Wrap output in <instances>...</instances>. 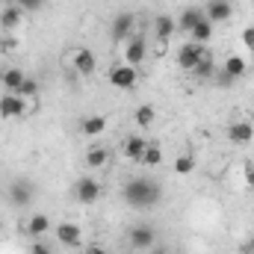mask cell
Segmentation results:
<instances>
[{
    "label": "cell",
    "instance_id": "cell-1",
    "mask_svg": "<svg viewBox=\"0 0 254 254\" xmlns=\"http://www.w3.org/2000/svg\"><path fill=\"white\" fill-rule=\"evenodd\" d=\"M125 201L130 207H136V210H148V207H154L157 201H160V187L154 184V181H148V178H133V181H127L125 184Z\"/></svg>",
    "mask_w": 254,
    "mask_h": 254
},
{
    "label": "cell",
    "instance_id": "cell-2",
    "mask_svg": "<svg viewBox=\"0 0 254 254\" xmlns=\"http://www.w3.org/2000/svg\"><path fill=\"white\" fill-rule=\"evenodd\" d=\"M127 243H130V249H136V252H148V249L157 246V231H154L151 225H133V228L127 231Z\"/></svg>",
    "mask_w": 254,
    "mask_h": 254
},
{
    "label": "cell",
    "instance_id": "cell-3",
    "mask_svg": "<svg viewBox=\"0 0 254 254\" xmlns=\"http://www.w3.org/2000/svg\"><path fill=\"white\" fill-rule=\"evenodd\" d=\"M107 80H110V86H116V89L127 92V89H133V86H136L139 74H136V68H133V65L122 63V65H116V68H110Z\"/></svg>",
    "mask_w": 254,
    "mask_h": 254
},
{
    "label": "cell",
    "instance_id": "cell-4",
    "mask_svg": "<svg viewBox=\"0 0 254 254\" xmlns=\"http://www.w3.org/2000/svg\"><path fill=\"white\" fill-rule=\"evenodd\" d=\"M204 54H207L204 45H198V42H187V45L178 48V65H181L184 71H192L195 65L204 60Z\"/></svg>",
    "mask_w": 254,
    "mask_h": 254
},
{
    "label": "cell",
    "instance_id": "cell-5",
    "mask_svg": "<svg viewBox=\"0 0 254 254\" xmlns=\"http://www.w3.org/2000/svg\"><path fill=\"white\" fill-rule=\"evenodd\" d=\"M24 113H27V101H24L21 95L6 92V95L0 98V119H3V122H9V119H21Z\"/></svg>",
    "mask_w": 254,
    "mask_h": 254
},
{
    "label": "cell",
    "instance_id": "cell-6",
    "mask_svg": "<svg viewBox=\"0 0 254 254\" xmlns=\"http://www.w3.org/2000/svg\"><path fill=\"white\" fill-rule=\"evenodd\" d=\"M145 57H148V42H145V36H130L125 42V63L136 68V65L145 63Z\"/></svg>",
    "mask_w": 254,
    "mask_h": 254
},
{
    "label": "cell",
    "instance_id": "cell-7",
    "mask_svg": "<svg viewBox=\"0 0 254 254\" xmlns=\"http://www.w3.org/2000/svg\"><path fill=\"white\" fill-rule=\"evenodd\" d=\"M101 184H98V181H95V178H89V175H86V178H80V181H77V184H74V195H77V201H80V204H95V201H98V198H101Z\"/></svg>",
    "mask_w": 254,
    "mask_h": 254
},
{
    "label": "cell",
    "instance_id": "cell-8",
    "mask_svg": "<svg viewBox=\"0 0 254 254\" xmlns=\"http://www.w3.org/2000/svg\"><path fill=\"white\" fill-rule=\"evenodd\" d=\"M136 33V15L133 12H119L113 21V39L116 42H127Z\"/></svg>",
    "mask_w": 254,
    "mask_h": 254
},
{
    "label": "cell",
    "instance_id": "cell-9",
    "mask_svg": "<svg viewBox=\"0 0 254 254\" xmlns=\"http://www.w3.org/2000/svg\"><path fill=\"white\" fill-rule=\"evenodd\" d=\"M80 240H83L80 225H74V222H60V225H57V243H60V246L74 249V246H80Z\"/></svg>",
    "mask_w": 254,
    "mask_h": 254
},
{
    "label": "cell",
    "instance_id": "cell-10",
    "mask_svg": "<svg viewBox=\"0 0 254 254\" xmlns=\"http://www.w3.org/2000/svg\"><path fill=\"white\" fill-rule=\"evenodd\" d=\"M204 15H207L213 24H219V21H228V18L234 15V6H231V0H210V3L204 6Z\"/></svg>",
    "mask_w": 254,
    "mask_h": 254
},
{
    "label": "cell",
    "instance_id": "cell-11",
    "mask_svg": "<svg viewBox=\"0 0 254 254\" xmlns=\"http://www.w3.org/2000/svg\"><path fill=\"white\" fill-rule=\"evenodd\" d=\"M228 139L234 145H249L254 139V125L252 122H234V125H228Z\"/></svg>",
    "mask_w": 254,
    "mask_h": 254
},
{
    "label": "cell",
    "instance_id": "cell-12",
    "mask_svg": "<svg viewBox=\"0 0 254 254\" xmlns=\"http://www.w3.org/2000/svg\"><path fill=\"white\" fill-rule=\"evenodd\" d=\"M74 68H77V74H83V77L95 74V68H98L95 54H92L89 48H80V51H74Z\"/></svg>",
    "mask_w": 254,
    "mask_h": 254
},
{
    "label": "cell",
    "instance_id": "cell-13",
    "mask_svg": "<svg viewBox=\"0 0 254 254\" xmlns=\"http://www.w3.org/2000/svg\"><path fill=\"white\" fill-rule=\"evenodd\" d=\"M175 30H178V24H175L172 15H157L154 18V39L157 42H169L175 36Z\"/></svg>",
    "mask_w": 254,
    "mask_h": 254
},
{
    "label": "cell",
    "instance_id": "cell-14",
    "mask_svg": "<svg viewBox=\"0 0 254 254\" xmlns=\"http://www.w3.org/2000/svg\"><path fill=\"white\" fill-rule=\"evenodd\" d=\"M9 201H12L15 207H27V204L33 201V187H30L27 181H15V184L9 187Z\"/></svg>",
    "mask_w": 254,
    "mask_h": 254
},
{
    "label": "cell",
    "instance_id": "cell-15",
    "mask_svg": "<svg viewBox=\"0 0 254 254\" xmlns=\"http://www.w3.org/2000/svg\"><path fill=\"white\" fill-rule=\"evenodd\" d=\"M222 71H225V74H231L234 80H240V77H246V74H249V63H246V57H240V54H228V57H225V63H222Z\"/></svg>",
    "mask_w": 254,
    "mask_h": 254
},
{
    "label": "cell",
    "instance_id": "cell-16",
    "mask_svg": "<svg viewBox=\"0 0 254 254\" xmlns=\"http://www.w3.org/2000/svg\"><path fill=\"white\" fill-rule=\"evenodd\" d=\"M201 18H204V9H198V6H187L175 24H178V30H184V33H192V27H195Z\"/></svg>",
    "mask_w": 254,
    "mask_h": 254
},
{
    "label": "cell",
    "instance_id": "cell-17",
    "mask_svg": "<svg viewBox=\"0 0 254 254\" xmlns=\"http://www.w3.org/2000/svg\"><path fill=\"white\" fill-rule=\"evenodd\" d=\"M27 80V74L21 71V68H6L3 74H0V83H3V89L6 92H15L18 95V89H21V83Z\"/></svg>",
    "mask_w": 254,
    "mask_h": 254
},
{
    "label": "cell",
    "instance_id": "cell-18",
    "mask_svg": "<svg viewBox=\"0 0 254 254\" xmlns=\"http://www.w3.org/2000/svg\"><path fill=\"white\" fill-rule=\"evenodd\" d=\"M107 163H110V148L92 145V148L86 151V166H89V169H104Z\"/></svg>",
    "mask_w": 254,
    "mask_h": 254
},
{
    "label": "cell",
    "instance_id": "cell-19",
    "mask_svg": "<svg viewBox=\"0 0 254 254\" xmlns=\"http://www.w3.org/2000/svg\"><path fill=\"white\" fill-rule=\"evenodd\" d=\"M145 148H148V142H145L142 136H136V133L125 139V157H127V160H136V163H139V160H142V154H145Z\"/></svg>",
    "mask_w": 254,
    "mask_h": 254
},
{
    "label": "cell",
    "instance_id": "cell-20",
    "mask_svg": "<svg viewBox=\"0 0 254 254\" xmlns=\"http://www.w3.org/2000/svg\"><path fill=\"white\" fill-rule=\"evenodd\" d=\"M107 130V116H89L80 122V133L83 136H101Z\"/></svg>",
    "mask_w": 254,
    "mask_h": 254
},
{
    "label": "cell",
    "instance_id": "cell-21",
    "mask_svg": "<svg viewBox=\"0 0 254 254\" xmlns=\"http://www.w3.org/2000/svg\"><path fill=\"white\" fill-rule=\"evenodd\" d=\"M190 36H192V42H198V45H207V42L213 39V21H210V18L204 15V18H201V21H198V24L192 27Z\"/></svg>",
    "mask_w": 254,
    "mask_h": 254
},
{
    "label": "cell",
    "instance_id": "cell-22",
    "mask_svg": "<svg viewBox=\"0 0 254 254\" xmlns=\"http://www.w3.org/2000/svg\"><path fill=\"white\" fill-rule=\"evenodd\" d=\"M18 24H21V9H18V6H6V9H0V27H3L6 33H12Z\"/></svg>",
    "mask_w": 254,
    "mask_h": 254
},
{
    "label": "cell",
    "instance_id": "cell-23",
    "mask_svg": "<svg viewBox=\"0 0 254 254\" xmlns=\"http://www.w3.org/2000/svg\"><path fill=\"white\" fill-rule=\"evenodd\" d=\"M51 231V219L45 216V213H36L30 222H27V234L30 237H42V234H48Z\"/></svg>",
    "mask_w": 254,
    "mask_h": 254
},
{
    "label": "cell",
    "instance_id": "cell-24",
    "mask_svg": "<svg viewBox=\"0 0 254 254\" xmlns=\"http://www.w3.org/2000/svg\"><path fill=\"white\" fill-rule=\"evenodd\" d=\"M154 119H157V113H154V107L151 104H139L136 107V113H133V122L139 127H151L154 125Z\"/></svg>",
    "mask_w": 254,
    "mask_h": 254
},
{
    "label": "cell",
    "instance_id": "cell-25",
    "mask_svg": "<svg viewBox=\"0 0 254 254\" xmlns=\"http://www.w3.org/2000/svg\"><path fill=\"white\" fill-rule=\"evenodd\" d=\"M139 163H142V166H148V169H157V166L163 163V148L148 142V148H145V154H142V160H139Z\"/></svg>",
    "mask_w": 254,
    "mask_h": 254
},
{
    "label": "cell",
    "instance_id": "cell-26",
    "mask_svg": "<svg viewBox=\"0 0 254 254\" xmlns=\"http://www.w3.org/2000/svg\"><path fill=\"white\" fill-rule=\"evenodd\" d=\"M195 166H198V160L192 157V154H181L178 160H175V175H181V178H187L195 172Z\"/></svg>",
    "mask_w": 254,
    "mask_h": 254
},
{
    "label": "cell",
    "instance_id": "cell-27",
    "mask_svg": "<svg viewBox=\"0 0 254 254\" xmlns=\"http://www.w3.org/2000/svg\"><path fill=\"white\" fill-rule=\"evenodd\" d=\"M192 74H195L198 80H210V77L216 74V71H213V57H210V54H204V60L192 68Z\"/></svg>",
    "mask_w": 254,
    "mask_h": 254
},
{
    "label": "cell",
    "instance_id": "cell-28",
    "mask_svg": "<svg viewBox=\"0 0 254 254\" xmlns=\"http://www.w3.org/2000/svg\"><path fill=\"white\" fill-rule=\"evenodd\" d=\"M18 95H21V98H24V101H30V98H36V95H39V83H36V80H30V77H27V80H24V83H21V89H18Z\"/></svg>",
    "mask_w": 254,
    "mask_h": 254
},
{
    "label": "cell",
    "instance_id": "cell-29",
    "mask_svg": "<svg viewBox=\"0 0 254 254\" xmlns=\"http://www.w3.org/2000/svg\"><path fill=\"white\" fill-rule=\"evenodd\" d=\"M15 6L24 12V9H30V12H36V9H42V0H15Z\"/></svg>",
    "mask_w": 254,
    "mask_h": 254
},
{
    "label": "cell",
    "instance_id": "cell-30",
    "mask_svg": "<svg viewBox=\"0 0 254 254\" xmlns=\"http://www.w3.org/2000/svg\"><path fill=\"white\" fill-rule=\"evenodd\" d=\"M240 39H243V45H246L249 51H254V27H246V30L240 33Z\"/></svg>",
    "mask_w": 254,
    "mask_h": 254
},
{
    "label": "cell",
    "instance_id": "cell-31",
    "mask_svg": "<svg viewBox=\"0 0 254 254\" xmlns=\"http://www.w3.org/2000/svg\"><path fill=\"white\" fill-rule=\"evenodd\" d=\"M30 254H51V249H48V246H45L42 240H36V243L30 246Z\"/></svg>",
    "mask_w": 254,
    "mask_h": 254
},
{
    "label": "cell",
    "instance_id": "cell-32",
    "mask_svg": "<svg viewBox=\"0 0 254 254\" xmlns=\"http://www.w3.org/2000/svg\"><path fill=\"white\" fill-rule=\"evenodd\" d=\"M83 254H107V249H104V246H98V243H89V246L83 249Z\"/></svg>",
    "mask_w": 254,
    "mask_h": 254
},
{
    "label": "cell",
    "instance_id": "cell-33",
    "mask_svg": "<svg viewBox=\"0 0 254 254\" xmlns=\"http://www.w3.org/2000/svg\"><path fill=\"white\" fill-rule=\"evenodd\" d=\"M216 80H219V86H234V77H231V74H225V71H219V74H216Z\"/></svg>",
    "mask_w": 254,
    "mask_h": 254
},
{
    "label": "cell",
    "instance_id": "cell-34",
    "mask_svg": "<svg viewBox=\"0 0 254 254\" xmlns=\"http://www.w3.org/2000/svg\"><path fill=\"white\" fill-rule=\"evenodd\" d=\"M166 51H169V42H157V45H154V54H157V57H163Z\"/></svg>",
    "mask_w": 254,
    "mask_h": 254
},
{
    "label": "cell",
    "instance_id": "cell-35",
    "mask_svg": "<svg viewBox=\"0 0 254 254\" xmlns=\"http://www.w3.org/2000/svg\"><path fill=\"white\" fill-rule=\"evenodd\" d=\"M246 184L254 187V166H246Z\"/></svg>",
    "mask_w": 254,
    "mask_h": 254
},
{
    "label": "cell",
    "instance_id": "cell-36",
    "mask_svg": "<svg viewBox=\"0 0 254 254\" xmlns=\"http://www.w3.org/2000/svg\"><path fill=\"white\" fill-rule=\"evenodd\" d=\"M148 254H169V249H163V246H154V249H148Z\"/></svg>",
    "mask_w": 254,
    "mask_h": 254
},
{
    "label": "cell",
    "instance_id": "cell-37",
    "mask_svg": "<svg viewBox=\"0 0 254 254\" xmlns=\"http://www.w3.org/2000/svg\"><path fill=\"white\" fill-rule=\"evenodd\" d=\"M249 254H254V249H252V252H249Z\"/></svg>",
    "mask_w": 254,
    "mask_h": 254
}]
</instances>
